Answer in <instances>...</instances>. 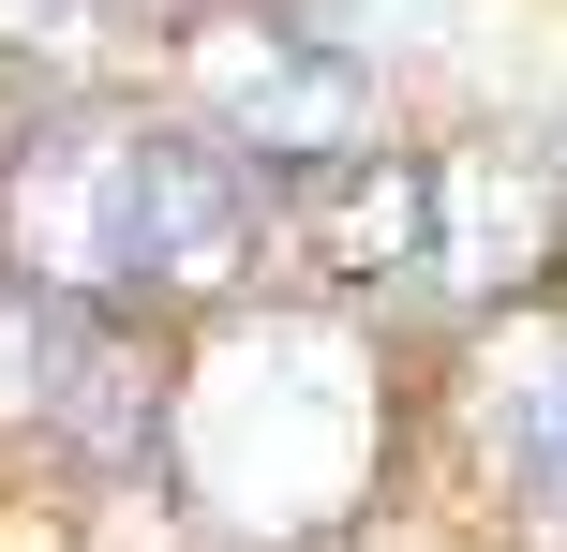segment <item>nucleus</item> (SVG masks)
I'll list each match as a JSON object with an SVG mask.
<instances>
[{
  "label": "nucleus",
  "instance_id": "obj_8",
  "mask_svg": "<svg viewBox=\"0 0 567 552\" xmlns=\"http://www.w3.org/2000/svg\"><path fill=\"white\" fill-rule=\"evenodd\" d=\"M30 374H45V299L0 269V418H30Z\"/></svg>",
  "mask_w": 567,
  "mask_h": 552
},
{
  "label": "nucleus",
  "instance_id": "obj_7",
  "mask_svg": "<svg viewBox=\"0 0 567 552\" xmlns=\"http://www.w3.org/2000/svg\"><path fill=\"white\" fill-rule=\"evenodd\" d=\"M120 0H0V60H30V75H75V60H105Z\"/></svg>",
  "mask_w": 567,
  "mask_h": 552
},
{
  "label": "nucleus",
  "instance_id": "obj_3",
  "mask_svg": "<svg viewBox=\"0 0 567 552\" xmlns=\"http://www.w3.org/2000/svg\"><path fill=\"white\" fill-rule=\"evenodd\" d=\"M567 269V165L538 135L419 149V284L433 299H523Z\"/></svg>",
  "mask_w": 567,
  "mask_h": 552
},
{
  "label": "nucleus",
  "instance_id": "obj_5",
  "mask_svg": "<svg viewBox=\"0 0 567 552\" xmlns=\"http://www.w3.org/2000/svg\"><path fill=\"white\" fill-rule=\"evenodd\" d=\"M478 464L508 493V523L567 552V329H508L478 374Z\"/></svg>",
  "mask_w": 567,
  "mask_h": 552
},
{
  "label": "nucleus",
  "instance_id": "obj_6",
  "mask_svg": "<svg viewBox=\"0 0 567 552\" xmlns=\"http://www.w3.org/2000/svg\"><path fill=\"white\" fill-rule=\"evenodd\" d=\"M269 209L313 254V284H389V269H419V149H359V165L299 179V195H269Z\"/></svg>",
  "mask_w": 567,
  "mask_h": 552
},
{
  "label": "nucleus",
  "instance_id": "obj_1",
  "mask_svg": "<svg viewBox=\"0 0 567 552\" xmlns=\"http://www.w3.org/2000/svg\"><path fill=\"white\" fill-rule=\"evenodd\" d=\"M0 269L45 314H150V299H239L269 269V195L209 135L150 105H60L0 165Z\"/></svg>",
  "mask_w": 567,
  "mask_h": 552
},
{
  "label": "nucleus",
  "instance_id": "obj_2",
  "mask_svg": "<svg viewBox=\"0 0 567 552\" xmlns=\"http://www.w3.org/2000/svg\"><path fill=\"white\" fill-rule=\"evenodd\" d=\"M165 90H179V135H209L255 195H299V179L389 149V75H373L329 15H284V0L179 15L165 30Z\"/></svg>",
  "mask_w": 567,
  "mask_h": 552
},
{
  "label": "nucleus",
  "instance_id": "obj_4",
  "mask_svg": "<svg viewBox=\"0 0 567 552\" xmlns=\"http://www.w3.org/2000/svg\"><path fill=\"white\" fill-rule=\"evenodd\" d=\"M30 418H45L75 464H150V448H165V374H150L135 314H45Z\"/></svg>",
  "mask_w": 567,
  "mask_h": 552
}]
</instances>
